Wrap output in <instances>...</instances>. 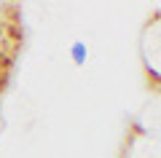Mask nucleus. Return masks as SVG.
I'll return each mask as SVG.
<instances>
[{
  "label": "nucleus",
  "mask_w": 161,
  "mask_h": 158,
  "mask_svg": "<svg viewBox=\"0 0 161 158\" xmlns=\"http://www.w3.org/2000/svg\"><path fill=\"white\" fill-rule=\"evenodd\" d=\"M70 57H73L75 64H86V57H89L86 46H83V43H73V46H70Z\"/></svg>",
  "instance_id": "1"
}]
</instances>
